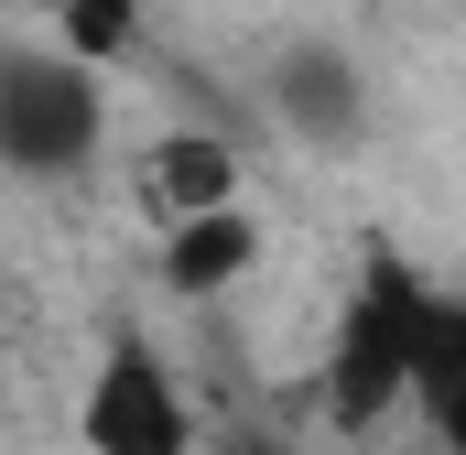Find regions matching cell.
I'll return each mask as SVG.
<instances>
[{"label":"cell","instance_id":"6da1fadb","mask_svg":"<svg viewBox=\"0 0 466 455\" xmlns=\"http://www.w3.org/2000/svg\"><path fill=\"white\" fill-rule=\"evenodd\" d=\"M109 130V87L76 44H11L0 55V163L11 174H76Z\"/></svg>","mask_w":466,"mask_h":455},{"label":"cell","instance_id":"7a4b0ae2","mask_svg":"<svg viewBox=\"0 0 466 455\" xmlns=\"http://www.w3.org/2000/svg\"><path fill=\"white\" fill-rule=\"evenodd\" d=\"M423 282L401 260H369V282L337 315V347H326V412L337 423H380L401 390H412V337H423Z\"/></svg>","mask_w":466,"mask_h":455},{"label":"cell","instance_id":"3957f363","mask_svg":"<svg viewBox=\"0 0 466 455\" xmlns=\"http://www.w3.org/2000/svg\"><path fill=\"white\" fill-rule=\"evenodd\" d=\"M87 455H196V401L174 390V369L152 347H109L87 401H76Z\"/></svg>","mask_w":466,"mask_h":455},{"label":"cell","instance_id":"277c9868","mask_svg":"<svg viewBox=\"0 0 466 455\" xmlns=\"http://www.w3.org/2000/svg\"><path fill=\"white\" fill-rule=\"evenodd\" d=\"M271 109L293 119V141H358V109H369V87H358V66L337 44H293L282 55V76H271Z\"/></svg>","mask_w":466,"mask_h":455},{"label":"cell","instance_id":"5b68a950","mask_svg":"<svg viewBox=\"0 0 466 455\" xmlns=\"http://www.w3.org/2000/svg\"><path fill=\"white\" fill-rule=\"evenodd\" d=\"M412 412H423V434L445 455H466V304L456 293H434L423 304V337H412V390H401Z\"/></svg>","mask_w":466,"mask_h":455},{"label":"cell","instance_id":"8992f818","mask_svg":"<svg viewBox=\"0 0 466 455\" xmlns=\"http://www.w3.org/2000/svg\"><path fill=\"white\" fill-rule=\"evenodd\" d=\"M260 260V217L249 207H196V217H174V238H163V282L185 293V304H207V293H228L238 271Z\"/></svg>","mask_w":466,"mask_h":455},{"label":"cell","instance_id":"52a82bcc","mask_svg":"<svg viewBox=\"0 0 466 455\" xmlns=\"http://www.w3.org/2000/svg\"><path fill=\"white\" fill-rule=\"evenodd\" d=\"M152 174H163V207H174V217H196V207H228V196H238L228 141H207V130H174Z\"/></svg>","mask_w":466,"mask_h":455},{"label":"cell","instance_id":"ba28073f","mask_svg":"<svg viewBox=\"0 0 466 455\" xmlns=\"http://www.w3.org/2000/svg\"><path fill=\"white\" fill-rule=\"evenodd\" d=\"M55 22H66V44L87 55V66H109L141 44V0H55Z\"/></svg>","mask_w":466,"mask_h":455},{"label":"cell","instance_id":"9c48e42d","mask_svg":"<svg viewBox=\"0 0 466 455\" xmlns=\"http://www.w3.org/2000/svg\"><path fill=\"white\" fill-rule=\"evenodd\" d=\"M228 455H293V445H228Z\"/></svg>","mask_w":466,"mask_h":455}]
</instances>
